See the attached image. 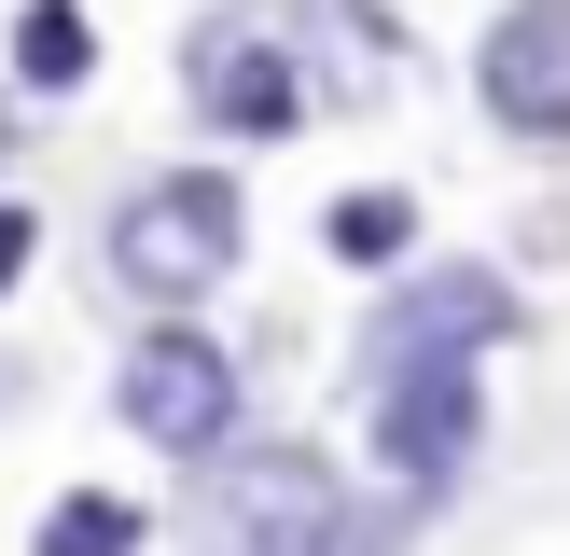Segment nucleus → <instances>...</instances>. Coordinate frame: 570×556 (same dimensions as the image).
<instances>
[{
    "instance_id": "11",
    "label": "nucleus",
    "mask_w": 570,
    "mask_h": 556,
    "mask_svg": "<svg viewBox=\"0 0 570 556\" xmlns=\"http://www.w3.org/2000/svg\"><path fill=\"white\" fill-rule=\"evenodd\" d=\"M28 265H42V209H28V195H0V292H14Z\"/></svg>"
},
{
    "instance_id": "8",
    "label": "nucleus",
    "mask_w": 570,
    "mask_h": 556,
    "mask_svg": "<svg viewBox=\"0 0 570 556\" xmlns=\"http://www.w3.org/2000/svg\"><path fill=\"white\" fill-rule=\"evenodd\" d=\"M14 98H83L98 83V14L83 0H14Z\"/></svg>"
},
{
    "instance_id": "2",
    "label": "nucleus",
    "mask_w": 570,
    "mask_h": 556,
    "mask_svg": "<svg viewBox=\"0 0 570 556\" xmlns=\"http://www.w3.org/2000/svg\"><path fill=\"white\" fill-rule=\"evenodd\" d=\"M237 250H250L237 167H154V181L111 209V278H126L154 320H195V306L237 278Z\"/></svg>"
},
{
    "instance_id": "7",
    "label": "nucleus",
    "mask_w": 570,
    "mask_h": 556,
    "mask_svg": "<svg viewBox=\"0 0 570 556\" xmlns=\"http://www.w3.org/2000/svg\"><path fill=\"white\" fill-rule=\"evenodd\" d=\"M473 111L529 153H570V0H501L473 28Z\"/></svg>"
},
{
    "instance_id": "13",
    "label": "nucleus",
    "mask_w": 570,
    "mask_h": 556,
    "mask_svg": "<svg viewBox=\"0 0 570 556\" xmlns=\"http://www.w3.org/2000/svg\"><path fill=\"white\" fill-rule=\"evenodd\" d=\"M0 404H14V376H0Z\"/></svg>"
},
{
    "instance_id": "4",
    "label": "nucleus",
    "mask_w": 570,
    "mask_h": 556,
    "mask_svg": "<svg viewBox=\"0 0 570 556\" xmlns=\"http://www.w3.org/2000/svg\"><path fill=\"white\" fill-rule=\"evenodd\" d=\"M321 56L293 42V28H265V14H209L181 42V98H195V126L209 139H250V153H265V139H293L306 111H321Z\"/></svg>"
},
{
    "instance_id": "1",
    "label": "nucleus",
    "mask_w": 570,
    "mask_h": 556,
    "mask_svg": "<svg viewBox=\"0 0 570 556\" xmlns=\"http://www.w3.org/2000/svg\"><path fill=\"white\" fill-rule=\"evenodd\" d=\"M417 500H348V473H334V445L306 431H250L209 459V487H195V556H390V528H404Z\"/></svg>"
},
{
    "instance_id": "5",
    "label": "nucleus",
    "mask_w": 570,
    "mask_h": 556,
    "mask_svg": "<svg viewBox=\"0 0 570 556\" xmlns=\"http://www.w3.org/2000/svg\"><path fill=\"white\" fill-rule=\"evenodd\" d=\"M515 320H529V306H515L501 265H404L376 292V320H362V389L404 376V361H488Z\"/></svg>"
},
{
    "instance_id": "10",
    "label": "nucleus",
    "mask_w": 570,
    "mask_h": 556,
    "mask_svg": "<svg viewBox=\"0 0 570 556\" xmlns=\"http://www.w3.org/2000/svg\"><path fill=\"white\" fill-rule=\"evenodd\" d=\"M139 543H154V515L126 487H56L42 528H28V556H139Z\"/></svg>"
},
{
    "instance_id": "9",
    "label": "nucleus",
    "mask_w": 570,
    "mask_h": 556,
    "mask_svg": "<svg viewBox=\"0 0 570 556\" xmlns=\"http://www.w3.org/2000/svg\"><path fill=\"white\" fill-rule=\"evenodd\" d=\"M321 250H334V265H362V278H404V265H417V195H404V181L334 195V209H321Z\"/></svg>"
},
{
    "instance_id": "3",
    "label": "nucleus",
    "mask_w": 570,
    "mask_h": 556,
    "mask_svg": "<svg viewBox=\"0 0 570 556\" xmlns=\"http://www.w3.org/2000/svg\"><path fill=\"white\" fill-rule=\"evenodd\" d=\"M111 417H126L154 459L209 473L223 445H250V389H237V348L209 320H139V348L111 361Z\"/></svg>"
},
{
    "instance_id": "6",
    "label": "nucleus",
    "mask_w": 570,
    "mask_h": 556,
    "mask_svg": "<svg viewBox=\"0 0 570 556\" xmlns=\"http://www.w3.org/2000/svg\"><path fill=\"white\" fill-rule=\"evenodd\" d=\"M473 445H488V361H404V376H376V473H390V500L432 515L473 473Z\"/></svg>"
},
{
    "instance_id": "12",
    "label": "nucleus",
    "mask_w": 570,
    "mask_h": 556,
    "mask_svg": "<svg viewBox=\"0 0 570 556\" xmlns=\"http://www.w3.org/2000/svg\"><path fill=\"white\" fill-rule=\"evenodd\" d=\"M14 139H28V111H14V98H0V167H14Z\"/></svg>"
}]
</instances>
